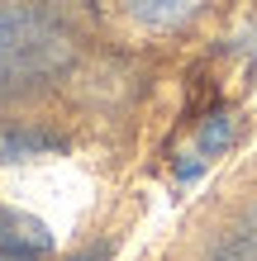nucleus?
Segmentation results:
<instances>
[{"label":"nucleus","instance_id":"7ed1b4c3","mask_svg":"<svg viewBox=\"0 0 257 261\" xmlns=\"http://www.w3.org/2000/svg\"><path fill=\"white\" fill-rule=\"evenodd\" d=\"M119 5L143 29H181L205 10V0H119Z\"/></svg>","mask_w":257,"mask_h":261},{"label":"nucleus","instance_id":"39448f33","mask_svg":"<svg viewBox=\"0 0 257 261\" xmlns=\"http://www.w3.org/2000/svg\"><path fill=\"white\" fill-rule=\"evenodd\" d=\"M209 261H257V209H248V219L219 242Z\"/></svg>","mask_w":257,"mask_h":261},{"label":"nucleus","instance_id":"20e7f679","mask_svg":"<svg viewBox=\"0 0 257 261\" xmlns=\"http://www.w3.org/2000/svg\"><path fill=\"white\" fill-rule=\"evenodd\" d=\"M62 138L43 133V128H0V162H24V157H43L57 152Z\"/></svg>","mask_w":257,"mask_h":261},{"label":"nucleus","instance_id":"f257e3e1","mask_svg":"<svg viewBox=\"0 0 257 261\" xmlns=\"http://www.w3.org/2000/svg\"><path fill=\"white\" fill-rule=\"evenodd\" d=\"M72 67V34L38 5H0V95H24Z\"/></svg>","mask_w":257,"mask_h":261},{"label":"nucleus","instance_id":"6e6552de","mask_svg":"<svg viewBox=\"0 0 257 261\" xmlns=\"http://www.w3.org/2000/svg\"><path fill=\"white\" fill-rule=\"evenodd\" d=\"M0 261H5V256H0Z\"/></svg>","mask_w":257,"mask_h":261},{"label":"nucleus","instance_id":"0eeeda50","mask_svg":"<svg viewBox=\"0 0 257 261\" xmlns=\"http://www.w3.org/2000/svg\"><path fill=\"white\" fill-rule=\"evenodd\" d=\"M110 256H114V242H110V238H100V242H90V247L72 252L67 261H110Z\"/></svg>","mask_w":257,"mask_h":261},{"label":"nucleus","instance_id":"f03ea898","mask_svg":"<svg viewBox=\"0 0 257 261\" xmlns=\"http://www.w3.org/2000/svg\"><path fill=\"white\" fill-rule=\"evenodd\" d=\"M48 252H53L48 223L34 219V214H24V209L0 204V256L5 261H43Z\"/></svg>","mask_w":257,"mask_h":261},{"label":"nucleus","instance_id":"423d86ee","mask_svg":"<svg viewBox=\"0 0 257 261\" xmlns=\"http://www.w3.org/2000/svg\"><path fill=\"white\" fill-rule=\"evenodd\" d=\"M229 147H233V114L219 110V114L205 119L200 138H195V152H200V157H224Z\"/></svg>","mask_w":257,"mask_h":261}]
</instances>
